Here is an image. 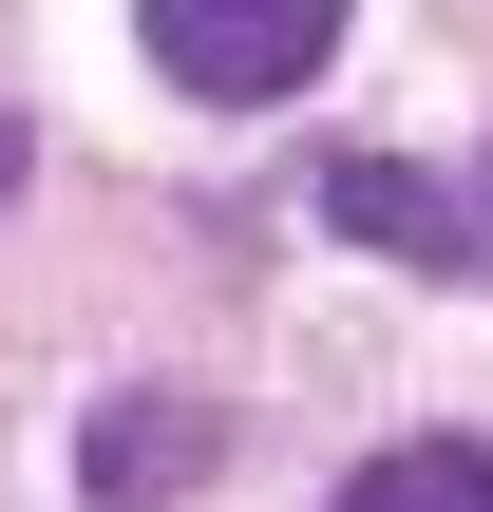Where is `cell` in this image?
Wrapping results in <instances>:
<instances>
[{
    "mask_svg": "<svg viewBox=\"0 0 493 512\" xmlns=\"http://www.w3.org/2000/svg\"><path fill=\"white\" fill-rule=\"evenodd\" d=\"M152 57H171V95L266 114V95H304L342 57V0H152Z\"/></svg>",
    "mask_w": 493,
    "mask_h": 512,
    "instance_id": "1",
    "label": "cell"
},
{
    "mask_svg": "<svg viewBox=\"0 0 493 512\" xmlns=\"http://www.w3.org/2000/svg\"><path fill=\"white\" fill-rule=\"evenodd\" d=\"M323 228L380 247V266H437V285L493 266V247H475V190H456V171H399V152H342V171H323Z\"/></svg>",
    "mask_w": 493,
    "mask_h": 512,
    "instance_id": "2",
    "label": "cell"
},
{
    "mask_svg": "<svg viewBox=\"0 0 493 512\" xmlns=\"http://www.w3.org/2000/svg\"><path fill=\"white\" fill-rule=\"evenodd\" d=\"M209 456H228V437H209L190 399H95V437H76V494H95V512H171Z\"/></svg>",
    "mask_w": 493,
    "mask_h": 512,
    "instance_id": "3",
    "label": "cell"
},
{
    "mask_svg": "<svg viewBox=\"0 0 493 512\" xmlns=\"http://www.w3.org/2000/svg\"><path fill=\"white\" fill-rule=\"evenodd\" d=\"M342 512H493V437H399Z\"/></svg>",
    "mask_w": 493,
    "mask_h": 512,
    "instance_id": "4",
    "label": "cell"
},
{
    "mask_svg": "<svg viewBox=\"0 0 493 512\" xmlns=\"http://www.w3.org/2000/svg\"><path fill=\"white\" fill-rule=\"evenodd\" d=\"M0 190H19V114H0Z\"/></svg>",
    "mask_w": 493,
    "mask_h": 512,
    "instance_id": "5",
    "label": "cell"
},
{
    "mask_svg": "<svg viewBox=\"0 0 493 512\" xmlns=\"http://www.w3.org/2000/svg\"><path fill=\"white\" fill-rule=\"evenodd\" d=\"M475 247H493V190H475Z\"/></svg>",
    "mask_w": 493,
    "mask_h": 512,
    "instance_id": "6",
    "label": "cell"
}]
</instances>
